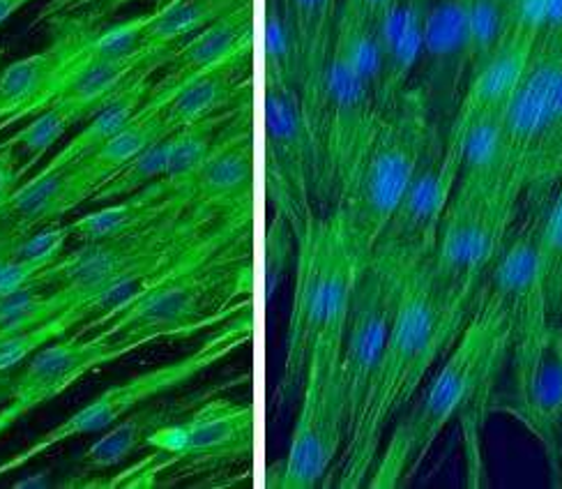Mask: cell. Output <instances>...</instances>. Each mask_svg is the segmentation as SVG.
<instances>
[{
	"label": "cell",
	"mask_w": 562,
	"mask_h": 489,
	"mask_svg": "<svg viewBox=\"0 0 562 489\" xmlns=\"http://www.w3.org/2000/svg\"><path fill=\"white\" fill-rule=\"evenodd\" d=\"M471 310V302L440 282L431 259L411 273L387 344L348 427L335 467L337 487L360 489L367 485L387 430L450 352Z\"/></svg>",
	"instance_id": "6da1fadb"
},
{
	"label": "cell",
	"mask_w": 562,
	"mask_h": 489,
	"mask_svg": "<svg viewBox=\"0 0 562 489\" xmlns=\"http://www.w3.org/2000/svg\"><path fill=\"white\" fill-rule=\"evenodd\" d=\"M509 348L512 337L505 321L475 302L450 352L419 388L415 402L396 418L400 423L385 438L364 487L394 489L408 482L422 469L440 434L457 421L463 425L471 455Z\"/></svg>",
	"instance_id": "7a4b0ae2"
},
{
	"label": "cell",
	"mask_w": 562,
	"mask_h": 489,
	"mask_svg": "<svg viewBox=\"0 0 562 489\" xmlns=\"http://www.w3.org/2000/svg\"><path fill=\"white\" fill-rule=\"evenodd\" d=\"M251 293L254 226L159 279L100 329L119 337L187 340L249 312L254 308Z\"/></svg>",
	"instance_id": "3957f363"
},
{
	"label": "cell",
	"mask_w": 562,
	"mask_h": 489,
	"mask_svg": "<svg viewBox=\"0 0 562 489\" xmlns=\"http://www.w3.org/2000/svg\"><path fill=\"white\" fill-rule=\"evenodd\" d=\"M434 132L419 90H404L385 104L376 132L337 195L330 215L348 252L362 268L404 199Z\"/></svg>",
	"instance_id": "277c9868"
},
{
	"label": "cell",
	"mask_w": 562,
	"mask_h": 489,
	"mask_svg": "<svg viewBox=\"0 0 562 489\" xmlns=\"http://www.w3.org/2000/svg\"><path fill=\"white\" fill-rule=\"evenodd\" d=\"M295 285L284 369L274 390L277 404L300 394L316 344L344 337L360 270L330 213L314 215L295 241Z\"/></svg>",
	"instance_id": "5b68a950"
},
{
	"label": "cell",
	"mask_w": 562,
	"mask_h": 489,
	"mask_svg": "<svg viewBox=\"0 0 562 489\" xmlns=\"http://www.w3.org/2000/svg\"><path fill=\"white\" fill-rule=\"evenodd\" d=\"M254 407L222 394L150 434V453L109 480L88 478L79 487H169L187 478L240 469L254 455Z\"/></svg>",
	"instance_id": "8992f818"
},
{
	"label": "cell",
	"mask_w": 562,
	"mask_h": 489,
	"mask_svg": "<svg viewBox=\"0 0 562 489\" xmlns=\"http://www.w3.org/2000/svg\"><path fill=\"white\" fill-rule=\"evenodd\" d=\"M251 337H254V312L249 310L220 325V329L213 331V335H207L192 354H187L173 363H164L159 367L140 371V375L100 392L95 400H90L77 413L65 418L60 425L37 436L31 446L14 453L5 462H0V478L29 467L31 462L42 457L44 453H49L52 448L65 444L69 438H77L92 432H104L111 425L123 421V418L134 409L148 404L155 398H164V394H169L178 388H184L187 384H192L196 377H201L203 371L213 369L228 356L240 352L243 346L251 342Z\"/></svg>",
	"instance_id": "52a82bcc"
},
{
	"label": "cell",
	"mask_w": 562,
	"mask_h": 489,
	"mask_svg": "<svg viewBox=\"0 0 562 489\" xmlns=\"http://www.w3.org/2000/svg\"><path fill=\"white\" fill-rule=\"evenodd\" d=\"M524 185L512 178L457 180L438 229L431 268L473 305L519 211Z\"/></svg>",
	"instance_id": "ba28073f"
},
{
	"label": "cell",
	"mask_w": 562,
	"mask_h": 489,
	"mask_svg": "<svg viewBox=\"0 0 562 489\" xmlns=\"http://www.w3.org/2000/svg\"><path fill=\"white\" fill-rule=\"evenodd\" d=\"M381 113L383 104L376 90L333 49L316 98L307 109L316 142L321 213H330L337 195L376 132Z\"/></svg>",
	"instance_id": "9c48e42d"
},
{
	"label": "cell",
	"mask_w": 562,
	"mask_h": 489,
	"mask_svg": "<svg viewBox=\"0 0 562 489\" xmlns=\"http://www.w3.org/2000/svg\"><path fill=\"white\" fill-rule=\"evenodd\" d=\"M341 342L323 340L310 358L300 390V409L286 457L277 464L270 487L314 489L337 467L348 434L341 377Z\"/></svg>",
	"instance_id": "30bf717a"
},
{
	"label": "cell",
	"mask_w": 562,
	"mask_h": 489,
	"mask_svg": "<svg viewBox=\"0 0 562 489\" xmlns=\"http://www.w3.org/2000/svg\"><path fill=\"white\" fill-rule=\"evenodd\" d=\"M266 195L293 238L321 213L316 142L297 86L263 81Z\"/></svg>",
	"instance_id": "8fae6325"
},
{
	"label": "cell",
	"mask_w": 562,
	"mask_h": 489,
	"mask_svg": "<svg viewBox=\"0 0 562 489\" xmlns=\"http://www.w3.org/2000/svg\"><path fill=\"white\" fill-rule=\"evenodd\" d=\"M413 270L415 268H406L385 259V256H373L358 270V282L353 298H350L341 342V377L348 407V427L364 400Z\"/></svg>",
	"instance_id": "7c38bea8"
},
{
	"label": "cell",
	"mask_w": 562,
	"mask_h": 489,
	"mask_svg": "<svg viewBox=\"0 0 562 489\" xmlns=\"http://www.w3.org/2000/svg\"><path fill=\"white\" fill-rule=\"evenodd\" d=\"M153 337H119L109 329L67 333L35 352L14 375L10 398L0 407V436L12 430L23 415L52 402L90 371L121 360L138 348L155 344Z\"/></svg>",
	"instance_id": "4fadbf2b"
},
{
	"label": "cell",
	"mask_w": 562,
	"mask_h": 489,
	"mask_svg": "<svg viewBox=\"0 0 562 489\" xmlns=\"http://www.w3.org/2000/svg\"><path fill=\"white\" fill-rule=\"evenodd\" d=\"M459 180V157L434 125L431 138L404 199L392 213L373 256H385L406 268L431 259L438 229Z\"/></svg>",
	"instance_id": "5bb4252c"
},
{
	"label": "cell",
	"mask_w": 562,
	"mask_h": 489,
	"mask_svg": "<svg viewBox=\"0 0 562 489\" xmlns=\"http://www.w3.org/2000/svg\"><path fill=\"white\" fill-rule=\"evenodd\" d=\"M509 365L512 392L496 409L517 418L537 438L553 471L562 448V321L549 319L514 342Z\"/></svg>",
	"instance_id": "9a60e30c"
},
{
	"label": "cell",
	"mask_w": 562,
	"mask_h": 489,
	"mask_svg": "<svg viewBox=\"0 0 562 489\" xmlns=\"http://www.w3.org/2000/svg\"><path fill=\"white\" fill-rule=\"evenodd\" d=\"M475 302H482L505 321L512 344L542 329L551 319L540 256V205L528 222L509 231Z\"/></svg>",
	"instance_id": "2e32d148"
},
{
	"label": "cell",
	"mask_w": 562,
	"mask_h": 489,
	"mask_svg": "<svg viewBox=\"0 0 562 489\" xmlns=\"http://www.w3.org/2000/svg\"><path fill=\"white\" fill-rule=\"evenodd\" d=\"M54 29L58 37L46 49L0 69V132L52 104L69 69L79 63L88 37L95 33L81 21Z\"/></svg>",
	"instance_id": "e0dca14e"
},
{
	"label": "cell",
	"mask_w": 562,
	"mask_h": 489,
	"mask_svg": "<svg viewBox=\"0 0 562 489\" xmlns=\"http://www.w3.org/2000/svg\"><path fill=\"white\" fill-rule=\"evenodd\" d=\"M562 65V42L537 40L526 75L503 109V132L512 167L524 185L530 162L542 144Z\"/></svg>",
	"instance_id": "ac0fdd59"
},
{
	"label": "cell",
	"mask_w": 562,
	"mask_h": 489,
	"mask_svg": "<svg viewBox=\"0 0 562 489\" xmlns=\"http://www.w3.org/2000/svg\"><path fill=\"white\" fill-rule=\"evenodd\" d=\"M245 381H249V375L228 379V381L210 384L201 390L178 394V398H167V400L155 398L148 404L134 409L132 413H127L123 418V421L111 425L104 436H100L95 444H90L79 455L77 474L65 482V487H69L77 480H83V478L115 469L119 464L127 462L136 453L148 448V438H150L153 432H157L164 425L180 421V418H184L187 413H192L205 400L215 398V394H222V392L236 388Z\"/></svg>",
	"instance_id": "d6986e66"
},
{
	"label": "cell",
	"mask_w": 562,
	"mask_h": 489,
	"mask_svg": "<svg viewBox=\"0 0 562 489\" xmlns=\"http://www.w3.org/2000/svg\"><path fill=\"white\" fill-rule=\"evenodd\" d=\"M256 144L251 104H247L220 136L199 171L184 185L192 203L236 211L254 205Z\"/></svg>",
	"instance_id": "ffe728a7"
},
{
	"label": "cell",
	"mask_w": 562,
	"mask_h": 489,
	"mask_svg": "<svg viewBox=\"0 0 562 489\" xmlns=\"http://www.w3.org/2000/svg\"><path fill=\"white\" fill-rule=\"evenodd\" d=\"M254 31L256 14L254 0H249V3L224 14L222 19L210 23V26L176 44L169 60L161 65V79L153 81L150 86L148 102L164 107L187 81L247 52H254Z\"/></svg>",
	"instance_id": "44dd1931"
},
{
	"label": "cell",
	"mask_w": 562,
	"mask_h": 489,
	"mask_svg": "<svg viewBox=\"0 0 562 489\" xmlns=\"http://www.w3.org/2000/svg\"><path fill=\"white\" fill-rule=\"evenodd\" d=\"M535 44V37L509 29L507 37L498 44V49L491 52L468 73L465 88L459 98L452 123L445 130V134L454 136L473 121L482 119V115L501 113L526 75Z\"/></svg>",
	"instance_id": "7402d4cb"
},
{
	"label": "cell",
	"mask_w": 562,
	"mask_h": 489,
	"mask_svg": "<svg viewBox=\"0 0 562 489\" xmlns=\"http://www.w3.org/2000/svg\"><path fill=\"white\" fill-rule=\"evenodd\" d=\"M251 56L247 52L180 86L161 109L169 132L251 102Z\"/></svg>",
	"instance_id": "603a6c76"
},
{
	"label": "cell",
	"mask_w": 562,
	"mask_h": 489,
	"mask_svg": "<svg viewBox=\"0 0 562 489\" xmlns=\"http://www.w3.org/2000/svg\"><path fill=\"white\" fill-rule=\"evenodd\" d=\"M192 199L184 190L176 188L169 180L159 178L148 188L138 190L130 197L109 201V205L100 208L95 213H88L69 224V234L75 241H100L111 236L132 234L136 229L150 226L164 218L178 213L180 208L190 205Z\"/></svg>",
	"instance_id": "cb8c5ba5"
},
{
	"label": "cell",
	"mask_w": 562,
	"mask_h": 489,
	"mask_svg": "<svg viewBox=\"0 0 562 489\" xmlns=\"http://www.w3.org/2000/svg\"><path fill=\"white\" fill-rule=\"evenodd\" d=\"M164 107L144 102L134 119L115 134L104 146H100L95 153H90L86 159L72 165V180H69V190H72V205H81L83 201H90L92 192L113 174L119 171L132 157H136L140 151H146L157 138L171 134L167 123H164Z\"/></svg>",
	"instance_id": "d4e9b609"
},
{
	"label": "cell",
	"mask_w": 562,
	"mask_h": 489,
	"mask_svg": "<svg viewBox=\"0 0 562 489\" xmlns=\"http://www.w3.org/2000/svg\"><path fill=\"white\" fill-rule=\"evenodd\" d=\"M471 0H431L425 23V56L431 88H457L471 73Z\"/></svg>",
	"instance_id": "484cf974"
},
{
	"label": "cell",
	"mask_w": 562,
	"mask_h": 489,
	"mask_svg": "<svg viewBox=\"0 0 562 489\" xmlns=\"http://www.w3.org/2000/svg\"><path fill=\"white\" fill-rule=\"evenodd\" d=\"M429 5L431 0H394L376 21L385 54V104L408 90L422 65Z\"/></svg>",
	"instance_id": "4316f807"
},
{
	"label": "cell",
	"mask_w": 562,
	"mask_h": 489,
	"mask_svg": "<svg viewBox=\"0 0 562 489\" xmlns=\"http://www.w3.org/2000/svg\"><path fill=\"white\" fill-rule=\"evenodd\" d=\"M69 180H72V167L35 171L29 180H21L0 208V229L16 236H29L40 226L60 222L75 211Z\"/></svg>",
	"instance_id": "83f0119b"
},
{
	"label": "cell",
	"mask_w": 562,
	"mask_h": 489,
	"mask_svg": "<svg viewBox=\"0 0 562 489\" xmlns=\"http://www.w3.org/2000/svg\"><path fill=\"white\" fill-rule=\"evenodd\" d=\"M159 67L161 65H150L146 69H140L127 86H123L104 107H100L90 115L88 125L72 138V142H67L49 162H46L40 171L72 167L119 134L138 113V109L144 107L153 86V75Z\"/></svg>",
	"instance_id": "f1b7e54d"
},
{
	"label": "cell",
	"mask_w": 562,
	"mask_h": 489,
	"mask_svg": "<svg viewBox=\"0 0 562 489\" xmlns=\"http://www.w3.org/2000/svg\"><path fill=\"white\" fill-rule=\"evenodd\" d=\"M300 46L304 109H310L335 44L339 0H286Z\"/></svg>",
	"instance_id": "f546056e"
},
{
	"label": "cell",
	"mask_w": 562,
	"mask_h": 489,
	"mask_svg": "<svg viewBox=\"0 0 562 489\" xmlns=\"http://www.w3.org/2000/svg\"><path fill=\"white\" fill-rule=\"evenodd\" d=\"M245 3L249 0H164L150 12L144 46L153 52L173 49L182 40Z\"/></svg>",
	"instance_id": "4dcf8cb0"
},
{
	"label": "cell",
	"mask_w": 562,
	"mask_h": 489,
	"mask_svg": "<svg viewBox=\"0 0 562 489\" xmlns=\"http://www.w3.org/2000/svg\"><path fill=\"white\" fill-rule=\"evenodd\" d=\"M333 49L376 90L385 109V54L376 31V21H367L339 12Z\"/></svg>",
	"instance_id": "1f68e13d"
},
{
	"label": "cell",
	"mask_w": 562,
	"mask_h": 489,
	"mask_svg": "<svg viewBox=\"0 0 562 489\" xmlns=\"http://www.w3.org/2000/svg\"><path fill=\"white\" fill-rule=\"evenodd\" d=\"M251 102H245L243 107H236L231 111H224L213 119H205L199 123H192L187 127H180L171 134V151H169V165L164 180H169L176 188H184L190 178L199 171V167L215 148L224 130L231 125V121Z\"/></svg>",
	"instance_id": "d6a6232c"
},
{
	"label": "cell",
	"mask_w": 562,
	"mask_h": 489,
	"mask_svg": "<svg viewBox=\"0 0 562 489\" xmlns=\"http://www.w3.org/2000/svg\"><path fill=\"white\" fill-rule=\"evenodd\" d=\"M263 81L300 88V46L286 0H268L263 16Z\"/></svg>",
	"instance_id": "836d02e7"
},
{
	"label": "cell",
	"mask_w": 562,
	"mask_h": 489,
	"mask_svg": "<svg viewBox=\"0 0 562 489\" xmlns=\"http://www.w3.org/2000/svg\"><path fill=\"white\" fill-rule=\"evenodd\" d=\"M31 119L33 121L26 127H21L16 134H12L3 144H0V148H10V146L26 148L29 162L21 167V178L60 142L63 134L69 127L83 121V113L67 102H52L49 107H44L42 111L31 115Z\"/></svg>",
	"instance_id": "e575fe53"
},
{
	"label": "cell",
	"mask_w": 562,
	"mask_h": 489,
	"mask_svg": "<svg viewBox=\"0 0 562 489\" xmlns=\"http://www.w3.org/2000/svg\"><path fill=\"white\" fill-rule=\"evenodd\" d=\"M173 134V132H171ZM171 134L157 138L146 151H140L136 157H132L127 165H123L119 171H113L100 188L92 192L90 201H115L130 197L138 190L148 188V185L157 182L167 174L169 165V151H171Z\"/></svg>",
	"instance_id": "d590c367"
},
{
	"label": "cell",
	"mask_w": 562,
	"mask_h": 489,
	"mask_svg": "<svg viewBox=\"0 0 562 489\" xmlns=\"http://www.w3.org/2000/svg\"><path fill=\"white\" fill-rule=\"evenodd\" d=\"M540 256L549 316L562 321V180L540 203Z\"/></svg>",
	"instance_id": "8d00e7d4"
},
{
	"label": "cell",
	"mask_w": 562,
	"mask_h": 489,
	"mask_svg": "<svg viewBox=\"0 0 562 489\" xmlns=\"http://www.w3.org/2000/svg\"><path fill=\"white\" fill-rule=\"evenodd\" d=\"M471 69L482 63L509 33V10L501 0H471Z\"/></svg>",
	"instance_id": "74e56055"
},
{
	"label": "cell",
	"mask_w": 562,
	"mask_h": 489,
	"mask_svg": "<svg viewBox=\"0 0 562 489\" xmlns=\"http://www.w3.org/2000/svg\"><path fill=\"white\" fill-rule=\"evenodd\" d=\"M127 3H132V0H49V3L37 12L35 23H52V26H60V23L81 21L92 26L95 21L111 16Z\"/></svg>",
	"instance_id": "f35d334b"
},
{
	"label": "cell",
	"mask_w": 562,
	"mask_h": 489,
	"mask_svg": "<svg viewBox=\"0 0 562 489\" xmlns=\"http://www.w3.org/2000/svg\"><path fill=\"white\" fill-rule=\"evenodd\" d=\"M69 238H72V234H69V224H60V222L46 224L23 238L16 245L14 256L23 262H33L46 270L65 254Z\"/></svg>",
	"instance_id": "ab89813d"
},
{
	"label": "cell",
	"mask_w": 562,
	"mask_h": 489,
	"mask_svg": "<svg viewBox=\"0 0 562 489\" xmlns=\"http://www.w3.org/2000/svg\"><path fill=\"white\" fill-rule=\"evenodd\" d=\"M21 167L16 148H0V208L10 199V195L19 188Z\"/></svg>",
	"instance_id": "60d3db41"
},
{
	"label": "cell",
	"mask_w": 562,
	"mask_h": 489,
	"mask_svg": "<svg viewBox=\"0 0 562 489\" xmlns=\"http://www.w3.org/2000/svg\"><path fill=\"white\" fill-rule=\"evenodd\" d=\"M394 3V0H341L339 12L367 19V21H379V16Z\"/></svg>",
	"instance_id": "b9f144b4"
},
{
	"label": "cell",
	"mask_w": 562,
	"mask_h": 489,
	"mask_svg": "<svg viewBox=\"0 0 562 489\" xmlns=\"http://www.w3.org/2000/svg\"><path fill=\"white\" fill-rule=\"evenodd\" d=\"M540 40L562 42V0H547Z\"/></svg>",
	"instance_id": "7bdbcfd3"
},
{
	"label": "cell",
	"mask_w": 562,
	"mask_h": 489,
	"mask_svg": "<svg viewBox=\"0 0 562 489\" xmlns=\"http://www.w3.org/2000/svg\"><path fill=\"white\" fill-rule=\"evenodd\" d=\"M29 3H31V0H0V26H3V23L12 14H16L21 8H26Z\"/></svg>",
	"instance_id": "ee69618b"
},
{
	"label": "cell",
	"mask_w": 562,
	"mask_h": 489,
	"mask_svg": "<svg viewBox=\"0 0 562 489\" xmlns=\"http://www.w3.org/2000/svg\"><path fill=\"white\" fill-rule=\"evenodd\" d=\"M12 386H14V375L3 371V375H0V407H3V402L10 398Z\"/></svg>",
	"instance_id": "f6af8a7d"
},
{
	"label": "cell",
	"mask_w": 562,
	"mask_h": 489,
	"mask_svg": "<svg viewBox=\"0 0 562 489\" xmlns=\"http://www.w3.org/2000/svg\"><path fill=\"white\" fill-rule=\"evenodd\" d=\"M553 476H555L558 482L562 485V448H560V457H558V464H555V469H553Z\"/></svg>",
	"instance_id": "bcb514c9"
},
{
	"label": "cell",
	"mask_w": 562,
	"mask_h": 489,
	"mask_svg": "<svg viewBox=\"0 0 562 489\" xmlns=\"http://www.w3.org/2000/svg\"><path fill=\"white\" fill-rule=\"evenodd\" d=\"M501 3H503V5L507 8V10H512V5H514V3H517V0H501Z\"/></svg>",
	"instance_id": "7dc6e473"
},
{
	"label": "cell",
	"mask_w": 562,
	"mask_h": 489,
	"mask_svg": "<svg viewBox=\"0 0 562 489\" xmlns=\"http://www.w3.org/2000/svg\"><path fill=\"white\" fill-rule=\"evenodd\" d=\"M159 3H164V0H157V5H159Z\"/></svg>",
	"instance_id": "c3c4849f"
}]
</instances>
